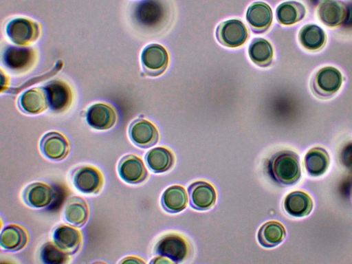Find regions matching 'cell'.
<instances>
[{
  "instance_id": "obj_10",
  "label": "cell",
  "mask_w": 352,
  "mask_h": 264,
  "mask_svg": "<svg viewBox=\"0 0 352 264\" xmlns=\"http://www.w3.org/2000/svg\"><path fill=\"white\" fill-rule=\"evenodd\" d=\"M40 148L43 154L53 160L64 159L69 151V144L67 138L61 133L51 131L41 139Z\"/></svg>"
},
{
  "instance_id": "obj_6",
  "label": "cell",
  "mask_w": 352,
  "mask_h": 264,
  "mask_svg": "<svg viewBox=\"0 0 352 264\" xmlns=\"http://www.w3.org/2000/svg\"><path fill=\"white\" fill-rule=\"evenodd\" d=\"M157 254L166 256L175 263L182 261L188 253V245L186 240L175 234H169L162 237L155 246Z\"/></svg>"
},
{
  "instance_id": "obj_34",
  "label": "cell",
  "mask_w": 352,
  "mask_h": 264,
  "mask_svg": "<svg viewBox=\"0 0 352 264\" xmlns=\"http://www.w3.org/2000/svg\"><path fill=\"white\" fill-rule=\"evenodd\" d=\"M151 263H171V261H170L168 260H166L164 258L157 257V258H155V259H153V261H152Z\"/></svg>"
},
{
  "instance_id": "obj_19",
  "label": "cell",
  "mask_w": 352,
  "mask_h": 264,
  "mask_svg": "<svg viewBox=\"0 0 352 264\" xmlns=\"http://www.w3.org/2000/svg\"><path fill=\"white\" fill-rule=\"evenodd\" d=\"M285 211L291 216L302 217L307 216L313 208V201L310 196L302 191L289 193L284 201Z\"/></svg>"
},
{
  "instance_id": "obj_24",
  "label": "cell",
  "mask_w": 352,
  "mask_h": 264,
  "mask_svg": "<svg viewBox=\"0 0 352 264\" xmlns=\"http://www.w3.org/2000/svg\"><path fill=\"white\" fill-rule=\"evenodd\" d=\"M148 168L154 173H163L169 170L173 165V153L164 147L151 149L145 156Z\"/></svg>"
},
{
  "instance_id": "obj_1",
  "label": "cell",
  "mask_w": 352,
  "mask_h": 264,
  "mask_svg": "<svg viewBox=\"0 0 352 264\" xmlns=\"http://www.w3.org/2000/svg\"><path fill=\"white\" fill-rule=\"evenodd\" d=\"M268 170L276 182L284 185L294 184L300 177L298 157L289 151L276 153L269 161Z\"/></svg>"
},
{
  "instance_id": "obj_30",
  "label": "cell",
  "mask_w": 352,
  "mask_h": 264,
  "mask_svg": "<svg viewBox=\"0 0 352 264\" xmlns=\"http://www.w3.org/2000/svg\"><path fill=\"white\" fill-rule=\"evenodd\" d=\"M161 14V7L153 0L142 1L137 8L136 16L143 23H153Z\"/></svg>"
},
{
  "instance_id": "obj_12",
  "label": "cell",
  "mask_w": 352,
  "mask_h": 264,
  "mask_svg": "<svg viewBox=\"0 0 352 264\" xmlns=\"http://www.w3.org/2000/svg\"><path fill=\"white\" fill-rule=\"evenodd\" d=\"M117 121L115 109L104 103L91 105L87 113V122L94 129L107 130L114 126Z\"/></svg>"
},
{
  "instance_id": "obj_32",
  "label": "cell",
  "mask_w": 352,
  "mask_h": 264,
  "mask_svg": "<svg viewBox=\"0 0 352 264\" xmlns=\"http://www.w3.org/2000/svg\"><path fill=\"white\" fill-rule=\"evenodd\" d=\"M340 159L344 166L352 168V143L348 144L343 148Z\"/></svg>"
},
{
  "instance_id": "obj_25",
  "label": "cell",
  "mask_w": 352,
  "mask_h": 264,
  "mask_svg": "<svg viewBox=\"0 0 352 264\" xmlns=\"http://www.w3.org/2000/svg\"><path fill=\"white\" fill-rule=\"evenodd\" d=\"M188 202L186 192L180 186L168 187L162 197V205L165 210L175 213L183 210Z\"/></svg>"
},
{
  "instance_id": "obj_13",
  "label": "cell",
  "mask_w": 352,
  "mask_h": 264,
  "mask_svg": "<svg viewBox=\"0 0 352 264\" xmlns=\"http://www.w3.org/2000/svg\"><path fill=\"white\" fill-rule=\"evenodd\" d=\"M273 19L270 6L262 1L251 4L246 12V20L256 33H263L268 30Z\"/></svg>"
},
{
  "instance_id": "obj_28",
  "label": "cell",
  "mask_w": 352,
  "mask_h": 264,
  "mask_svg": "<svg viewBox=\"0 0 352 264\" xmlns=\"http://www.w3.org/2000/svg\"><path fill=\"white\" fill-rule=\"evenodd\" d=\"M305 8L300 2L289 1L280 3L276 8V18L283 25H292L300 21L305 14Z\"/></svg>"
},
{
  "instance_id": "obj_29",
  "label": "cell",
  "mask_w": 352,
  "mask_h": 264,
  "mask_svg": "<svg viewBox=\"0 0 352 264\" xmlns=\"http://www.w3.org/2000/svg\"><path fill=\"white\" fill-rule=\"evenodd\" d=\"M299 37L302 45L311 50L320 48L325 41L324 31L316 25L305 26L301 30Z\"/></svg>"
},
{
  "instance_id": "obj_21",
  "label": "cell",
  "mask_w": 352,
  "mask_h": 264,
  "mask_svg": "<svg viewBox=\"0 0 352 264\" xmlns=\"http://www.w3.org/2000/svg\"><path fill=\"white\" fill-rule=\"evenodd\" d=\"M28 241V234L26 230L18 225H8L1 233V246L6 250H19L26 245Z\"/></svg>"
},
{
  "instance_id": "obj_18",
  "label": "cell",
  "mask_w": 352,
  "mask_h": 264,
  "mask_svg": "<svg viewBox=\"0 0 352 264\" xmlns=\"http://www.w3.org/2000/svg\"><path fill=\"white\" fill-rule=\"evenodd\" d=\"M54 198V192L51 186L41 182L29 185L23 192L25 202L31 207L44 208L49 206Z\"/></svg>"
},
{
  "instance_id": "obj_22",
  "label": "cell",
  "mask_w": 352,
  "mask_h": 264,
  "mask_svg": "<svg viewBox=\"0 0 352 264\" xmlns=\"http://www.w3.org/2000/svg\"><path fill=\"white\" fill-rule=\"evenodd\" d=\"M66 221L80 227L89 217V208L86 201L80 197H72L68 199L64 210Z\"/></svg>"
},
{
  "instance_id": "obj_20",
  "label": "cell",
  "mask_w": 352,
  "mask_h": 264,
  "mask_svg": "<svg viewBox=\"0 0 352 264\" xmlns=\"http://www.w3.org/2000/svg\"><path fill=\"white\" fill-rule=\"evenodd\" d=\"M342 85V75L334 67H327L320 69L315 78V87L320 94L331 95L336 92Z\"/></svg>"
},
{
  "instance_id": "obj_11",
  "label": "cell",
  "mask_w": 352,
  "mask_h": 264,
  "mask_svg": "<svg viewBox=\"0 0 352 264\" xmlns=\"http://www.w3.org/2000/svg\"><path fill=\"white\" fill-rule=\"evenodd\" d=\"M188 195L191 206L199 210L210 208L214 204L217 198L214 187L204 181L192 183L188 187Z\"/></svg>"
},
{
  "instance_id": "obj_17",
  "label": "cell",
  "mask_w": 352,
  "mask_h": 264,
  "mask_svg": "<svg viewBox=\"0 0 352 264\" xmlns=\"http://www.w3.org/2000/svg\"><path fill=\"white\" fill-rule=\"evenodd\" d=\"M18 103L21 111L29 114L40 113L49 106L44 87L32 88L25 91L20 96Z\"/></svg>"
},
{
  "instance_id": "obj_9",
  "label": "cell",
  "mask_w": 352,
  "mask_h": 264,
  "mask_svg": "<svg viewBox=\"0 0 352 264\" xmlns=\"http://www.w3.org/2000/svg\"><path fill=\"white\" fill-rule=\"evenodd\" d=\"M129 134L132 142L141 148H148L155 145L159 139L158 131L151 122L139 119L130 125Z\"/></svg>"
},
{
  "instance_id": "obj_4",
  "label": "cell",
  "mask_w": 352,
  "mask_h": 264,
  "mask_svg": "<svg viewBox=\"0 0 352 264\" xmlns=\"http://www.w3.org/2000/svg\"><path fill=\"white\" fill-rule=\"evenodd\" d=\"M248 32L243 23L237 19H230L221 23L216 30V37L223 45L237 47L247 40Z\"/></svg>"
},
{
  "instance_id": "obj_5",
  "label": "cell",
  "mask_w": 352,
  "mask_h": 264,
  "mask_svg": "<svg viewBox=\"0 0 352 264\" xmlns=\"http://www.w3.org/2000/svg\"><path fill=\"white\" fill-rule=\"evenodd\" d=\"M36 54L31 47H9L3 55L5 65L15 72H25L34 64Z\"/></svg>"
},
{
  "instance_id": "obj_23",
  "label": "cell",
  "mask_w": 352,
  "mask_h": 264,
  "mask_svg": "<svg viewBox=\"0 0 352 264\" xmlns=\"http://www.w3.org/2000/svg\"><path fill=\"white\" fill-rule=\"evenodd\" d=\"M304 164L307 173L314 177L320 176L327 170L329 156L322 148H313L305 156Z\"/></svg>"
},
{
  "instance_id": "obj_2",
  "label": "cell",
  "mask_w": 352,
  "mask_h": 264,
  "mask_svg": "<svg viewBox=\"0 0 352 264\" xmlns=\"http://www.w3.org/2000/svg\"><path fill=\"white\" fill-rule=\"evenodd\" d=\"M41 33L40 25L29 19L19 17L6 25V34L18 45H27L36 41Z\"/></svg>"
},
{
  "instance_id": "obj_31",
  "label": "cell",
  "mask_w": 352,
  "mask_h": 264,
  "mask_svg": "<svg viewBox=\"0 0 352 264\" xmlns=\"http://www.w3.org/2000/svg\"><path fill=\"white\" fill-rule=\"evenodd\" d=\"M42 261L48 264H60L67 262L68 254L60 250L55 243L47 242L41 251Z\"/></svg>"
},
{
  "instance_id": "obj_7",
  "label": "cell",
  "mask_w": 352,
  "mask_h": 264,
  "mask_svg": "<svg viewBox=\"0 0 352 264\" xmlns=\"http://www.w3.org/2000/svg\"><path fill=\"white\" fill-rule=\"evenodd\" d=\"M73 183L79 191L86 194H95L100 191L103 184V177L96 168L85 166L74 171Z\"/></svg>"
},
{
  "instance_id": "obj_3",
  "label": "cell",
  "mask_w": 352,
  "mask_h": 264,
  "mask_svg": "<svg viewBox=\"0 0 352 264\" xmlns=\"http://www.w3.org/2000/svg\"><path fill=\"white\" fill-rule=\"evenodd\" d=\"M168 61L169 56L166 50L159 44L147 45L141 54L142 69L151 76L162 74L166 69Z\"/></svg>"
},
{
  "instance_id": "obj_14",
  "label": "cell",
  "mask_w": 352,
  "mask_h": 264,
  "mask_svg": "<svg viewBox=\"0 0 352 264\" xmlns=\"http://www.w3.org/2000/svg\"><path fill=\"white\" fill-rule=\"evenodd\" d=\"M118 173L121 178L129 184H138L146 179L148 175L142 160L138 156L130 154L120 162Z\"/></svg>"
},
{
  "instance_id": "obj_15",
  "label": "cell",
  "mask_w": 352,
  "mask_h": 264,
  "mask_svg": "<svg viewBox=\"0 0 352 264\" xmlns=\"http://www.w3.org/2000/svg\"><path fill=\"white\" fill-rule=\"evenodd\" d=\"M349 12V6L336 0H324L318 6V17L327 25L334 27L344 23Z\"/></svg>"
},
{
  "instance_id": "obj_16",
  "label": "cell",
  "mask_w": 352,
  "mask_h": 264,
  "mask_svg": "<svg viewBox=\"0 0 352 264\" xmlns=\"http://www.w3.org/2000/svg\"><path fill=\"white\" fill-rule=\"evenodd\" d=\"M54 242L67 254H73L80 248L82 235L76 228L68 225H61L54 232Z\"/></svg>"
},
{
  "instance_id": "obj_27",
  "label": "cell",
  "mask_w": 352,
  "mask_h": 264,
  "mask_svg": "<svg viewBox=\"0 0 352 264\" xmlns=\"http://www.w3.org/2000/svg\"><path fill=\"white\" fill-rule=\"evenodd\" d=\"M248 54L252 61L259 67L269 66L273 58V48L267 40L258 38L251 43Z\"/></svg>"
},
{
  "instance_id": "obj_8",
  "label": "cell",
  "mask_w": 352,
  "mask_h": 264,
  "mask_svg": "<svg viewBox=\"0 0 352 264\" xmlns=\"http://www.w3.org/2000/svg\"><path fill=\"white\" fill-rule=\"evenodd\" d=\"M44 89L47 93L49 106L54 112H62L68 109L72 101L69 86L59 80L51 81Z\"/></svg>"
},
{
  "instance_id": "obj_33",
  "label": "cell",
  "mask_w": 352,
  "mask_h": 264,
  "mask_svg": "<svg viewBox=\"0 0 352 264\" xmlns=\"http://www.w3.org/2000/svg\"><path fill=\"white\" fill-rule=\"evenodd\" d=\"M122 263H144L140 258H137L135 256H128L124 258L122 261H120Z\"/></svg>"
},
{
  "instance_id": "obj_26",
  "label": "cell",
  "mask_w": 352,
  "mask_h": 264,
  "mask_svg": "<svg viewBox=\"0 0 352 264\" xmlns=\"http://www.w3.org/2000/svg\"><path fill=\"white\" fill-rule=\"evenodd\" d=\"M285 236V230L279 222L272 221L263 224L258 230V240L265 248L280 243Z\"/></svg>"
}]
</instances>
